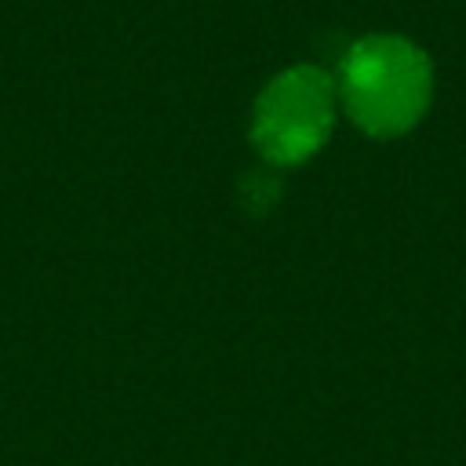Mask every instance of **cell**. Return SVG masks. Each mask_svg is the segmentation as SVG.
<instances>
[{"label":"cell","mask_w":466,"mask_h":466,"mask_svg":"<svg viewBox=\"0 0 466 466\" xmlns=\"http://www.w3.org/2000/svg\"><path fill=\"white\" fill-rule=\"evenodd\" d=\"M335 91L360 131L393 138L422 120L433 95V69L411 40L379 33L342 55Z\"/></svg>","instance_id":"6da1fadb"},{"label":"cell","mask_w":466,"mask_h":466,"mask_svg":"<svg viewBox=\"0 0 466 466\" xmlns=\"http://www.w3.org/2000/svg\"><path fill=\"white\" fill-rule=\"evenodd\" d=\"M339 91L335 80L317 66H291L277 73L251 116V142L262 160L288 167L309 160L335 127Z\"/></svg>","instance_id":"7a4b0ae2"},{"label":"cell","mask_w":466,"mask_h":466,"mask_svg":"<svg viewBox=\"0 0 466 466\" xmlns=\"http://www.w3.org/2000/svg\"><path fill=\"white\" fill-rule=\"evenodd\" d=\"M244 197L251 200V208H255V211H266V208H269V200H277V178H269V175L255 171V175L244 182Z\"/></svg>","instance_id":"3957f363"}]
</instances>
